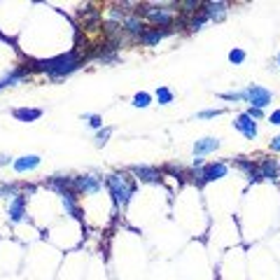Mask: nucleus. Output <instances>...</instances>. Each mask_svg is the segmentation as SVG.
<instances>
[{"instance_id": "1a4fd4ad", "label": "nucleus", "mask_w": 280, "mask_h": 280, "mask_svg": "<svg viewBox=\"0 0 280 280\" xmlns=\"http://www.w3.org/2000/svg\"><path fill=\"white\" fill-rule=\"evenodd\" d=\"M131 173L138 177L140 182H161L163 173L154 166H131Z\"/></svg>"}, {"instance_id": "7ed1b4c3", "label": "nucleus", "mask_w": 280, "mask_h": 280, "mask_svg": "<svg viewBox=\"0 0 280 280\" xmlns=\"http://www.w3.org/2000/svg\"><path fill=\"white\" fill-rule=\"evenodd\" d=\"M138 17H145L147 21H152L157 28H173L175 19H173V12L163 5H138L136 10Z\"/></svg>"}, {"instance_id": "f257e3e1", "label": "nucleus", "mask_w": 280, "mask_h": 280, "mask_svg": "<svg viewBox=\"0 0 280 280\" xmlns=\"http://www.w3.org/2000/svg\"><path fill=\"white\" fill-rule=\"evenodd\" d=\"M87 58L82 56L77 49H70L66 54H58L54 58H47V61H37L35 63V70H42L47 72L52 80H63V77H68L72 72H77L82 68V63H84Z\"/></svg>"}, {"instance_id": "2f4dec72", "label": "nucleus", "mask_w": 280, "mask_h": 280, "mask_svg": "<svg viewBox=\"0 0 280 280\" xmlns=\"http://www.w3.org/2000/svg\"><path fill=\"white\" fill-rule=\"evenodd\" d=\"M271 152H280V133L271 140Z\"/></svg>"}, {"instance_id": "4be33fe9", "label": "nucleus", "mask_w": 280, "mask_h": 280, "mask_svg": "<svg viewBox=\"0 0 280 280\" xmlns=\"http://www.w3.org/2000/svg\"><path fill=\"white\" fill-rule=\"evenodd\" d=\"M157 101L161 105L173 103V93H171V89H168V87H159V89H157Z\"/></svg>"}, {"instance_id": "9b49d317", "label": "nucleus", "mask_w": 280, "mask_h": 280, "mask_svg": "<svg viewBox=\"0 0 280 280\" xmlns=\"http://www.w3.org/2000/svg\"><path fill=\"white\" fill-rule=\"evenodd\" d=\"M231 163L238 171H243V173L247 175L250 182H259V180H262V177H259V171H257V163L252 161V159H243V157H241V159H233Z\"/></svg>"}, {"instance_id": "5701e85b", "label": "nucleus", "mask_w": 280, "mask_h": 280, "mask_svg": "<svg viewBox=\"0 0 280 280\" xmlns=\"http://www.w3.org/2000/svg\"><path fill=\"white\" fill-rule=\"evenodd\" d=\"M17 194H19V185H14V182L0 185V196H17Z\"/></svg>"}, {"instance_id": "aec40b11", "label": "nucleus", "mask_w": 280, "mask_h": 280, "mask_svg": "<svg viewBox=\"0 0 280 280\" xmlns=\"http://www.w3.org/2000/svg\"><path fill=\"white\" fill-rule=\"evenodd\" d=\"M206 21H210V19H208V12L203 10V5H201V7L196 10V14L192 17V21H189V28H192V31H198V28H201V26H203Z\"/></svg>"}, {"instance_id": "7c9ffc66", "label": "nucleus", "mask_w": 280, "mask_h": 280, "mask_svg": "<svg viewBox=\"0 0 280 280\" xmlns=\"http://www.w3.org/2000/svg\"><path fill=\"white\" fill-rule=\"evenodd\" d=\"M268 124H273V126H280V110L271 112V117H268Z\"/></svg>"}, {"instance_id": "72a5a7b5", "label": "nucleus", "mask_w": 280, "mask_h": 280, "mask_svg": "<svg viewBox=\"0 0 280 280\" xmlns=\"http://www.w3.org/2000/svg\"><path fill=\"white\" fill-rule=\"evenodd\" d=\"M278 66H280V54H278Z\"/></svg>"}, {"instance_id": "f704fd0d", "label": "nucleus", "mask_w": 280, "mask_h": 280, "mask_svg": "<svg viewBox=\"0 0 280 280\" xmlns=\"http://www.w3.org/2000/svg\"><path fill=\"white\" fill-rule=\"evenodd\" d=\"M0 89H2V82H0Z\"/></svg>"}, {"instance_id": "9d476101", "label": "nucleus", "mask_w": 280, "mask_h": 280, "mask_svg": "<svg viewBox=\"0 0 280 280\" xmlns=\"http://www.w3.org/2000/svg\"><path fill=\"white\" fill-rule=\"evenodd\" d=\"M233 126L238 128V131H241V133H243V136H245L247 140H255V138H257V133H259V131H257V122L252 119V117H247L245 112H243V115L236 117Z\"/></svg>"}, {"instance_id": "a878e982", "label": "nucleus", "mask_w": 280, "mask_h": 280, "mask_svg": "<svg viewBox=\"0 0 280 280\" xmlns=\"http://www.w3.org/2000/svg\"><path fill=\"white\" fill-rule=\"evenodd\" d=\"M220 98H224V101H247V93H245V91H231V93H220Z\"/></svg>"}, {"instance_id": "0eeeda50", "label": "nucleus", "mask_w": 280, "mask_h": 280, "mask_svg": "<svg viewBox=\"0 0 280 280\" xmlns=\"http://www.w3.org/2000/svg\"><path fill=\"white\" fill-rule=\"evenodd\" d=\"M257 171H259V177H262V180L276 182L280 177V163H278V159L266 157V159H259V161H257Z\"/></svg>"}, {"instance_id": "39448f33", "label": "nucleus", "mask_w": 280, "mask_h": 280, "mask_svg": "<svg viewBox=\"0 0 280 280\" xmlns=\"http://www.w3.org/2000/svg\"><path fill=\"white\" fill-rule=\"evenodd\" d=\"M227 171H229V166H227L224 161H215V163L201 166V180H198V187H203L206 182H215V180L224 177Z\"/></svg>"}, {"instance_id": "b1692460", "label": "nucleus", "mask_w": 280, "mask_h": 280, "mask_svg": "<svg viewBox=\"0 0 280 280\" xmlns=\"http://www.w3.org/2000/svg\"><path fill=\"white\" fill-rule=\"evenodd\" d=\"M150 103H152V96H150V93L140 91V93H136V96H133V105H136V107H147Z\"/></svg>"}, {"instance_id": "ddd939ff", "label": "nucleus", "mask_w": 280, "mask_h": 280, "mask_svg": "<svg viewBox=\"0 0 280 280\" xmlns=\"http://www.w3.org/2000/svg\"><path fill=\"white\" fill-rule=\"evenodd\" d=\"M203 10L208 12V19L210 21H224V19H227V2H220V0H217V2H206V5H203Z\"/></svg>"}, {"instance_id": "6e6552de", "label": "nucleus", "mask_w": 280, "mask_h": 280, "mask_svg": "<svg viewBox=\"0 0 280 280\" xmlns=\"http://www.w3.org/2000/svg\"><path fill=\"white\" fill-rule=\"evenodd\" d=\"M175 28H157V26H150V28H145L142 31V35H140V45L145 47H152V45H159L163 37H168V35L173 33Z\"/></svg>"}, {"instance_id": "473e14b6", "label": "nucleus", "mask_w": 280, "mask_h": 280, "mask_svg": "<svg viewBox=\"0 0 280 280\" xmlns=\"http://www.w3.org/2000/svg\"><path fill=\"white\" fill-rule=\"evenodd\" d=\"M10 163V157H5V154H0V166H7Z\"/></svg>"}, {"instance_id": "6ab92c4d", "label": "nucleus", "mask_w": 280, "mask_h": 280, "mask_svg": "<svg viewBox=\"0 0 280 280\" xmlns=\"http://www.w3.org/2000/svg\"><path fill=\"white\" fill-rule=\"evenodd\" d=\"M28 75H31V70L28 68H17V70H12V72H7L5 80H0V82H2V87H10V84H17V82L26 80Z\"/></svg>"}, {"instance_id": "a211bd4d", "label": "nucleus", "mask_w": 280, "mask_h": 280, "mask_svg": "<svg viewBox=\"0 0 280 280\" xmlns=\"http://www.w3.org/2000/svg\"><path fill=\"white\" fill-rule=\"evenodd\" d=\"M12 115L17 117L19 122H35V119L42 117V110H37V107H17Z\"/></svg>"}, {"instance_id": "2eb2a0df", "label": "nucleus", "mask_w": 280, "mask_h": 280, "mask_svg": "<svg viewBox=\"0 0 280 280\" xmlns=\"http://www.w3.org/2000/svg\"><path fill=\"white\" fill-rule=\"evenodd\" d=\"M217 147H220V140H217V138H201V140H196V145H194V157L201 159L203 154L215 152Z\"/></svg>"}, {"instance_id": "4468645a", "label": "nucleus", "mask_w": 280, "mask_h": 280, "mask_svg": "<svg viewBox=\"0 0 280 280\" xmlns=\"http://www.w3.org/2000/svg\"><path fill=\"white\" fill-rule=\"evenodd\" d=\"M122 28H124L128 35H133V37H140V35H142V31H145V23L140 21L138 14H131V17H126V19H124Z\"/></svg>"}, {"instance_id": "f03ea898", "label": "nucleus", "mask_w": 280, "mask_h": 280, "mask_svg": "<svg viewBox=\"0 0 280 280\" xmlns=\"http://www.w3.org/2000/svg\"><path fill=\"white\" fill-rule=\"evenodd\" d=\"M105 185L110 189V194L115 198L117 206H126L131 196L136 194V180L128 177L126 173H112L105 177Z\"/></svg>"}, {"instance_id": "f8f14e48", "label": "nucleus", "mask_w": 280, "mask_h": 280, "mask_svg": "<svg viewBox=\"0 0 280 280\" xmlns=\"http://www.w3.org/2000/svg\"><path fill=\"white\" fill-rule=\"evenodd\" d=\"M7 215H10L12 222H21L23 215H26V196L21 194H17V196L12 198L10 208H7Z\"/></svg>"}, {"instance_id": "bb28decb", "label": "nucleus", "mask_w": 280, "mask_h": 280, "mask_svg": "<svg viewBox=\"0 0 280 280\" xmlns=\"http://www.w3.org/2000/svg\"><path fill=\"white\" fill-rule=\"evenodd\" d=\"M229 61L236 63V66H238V63H243V61H245V52H243V49H231V52H229Z\"/></svg>"}, {"instance_id": "f3484780", "label": "nucleus", "mask_w": 280, "mask_h": 280, "mask_svg": "<svg viewBox=\"0 0 280 280\" xmlns=\"http://www.w3.org/2000/svg\"><path fill=\"white\" fill-rule=\"evenodd\" d=\"M61 201H63V206L68 210L72 217H82V210H80V203H77V194L75 192H66V194H61Z\"/></svg>"}, {"instance_id": "412c9836", "label": "nucleus", "mask_w": 280, "mask_h": 280, "mask_svg": "<svg viewBox=\"0 0 280 280\" xmlns=\"http://www.w3.org/2000/svg\"><path fill=\"white\" fill-rule=\"evenodd\" d=\"M163 171H166V173H171L173 177H180V180L189 177V171H185L182 166H175V163H166V166H163Z\"/></svg>"}, {"instance_id": "c85d7f7f", "label": "nucleus", "mask_w": 280, "mask_h": 280, "mask_svg": "<svg viewBox=\"0 0 280 280\" xmlns=\"http://www.w3.org/2000/svg\"><path fill=\"white\" fill-rule=\"evenodd\" d=\"M82 119H89V124H91L93 128L103 126V122H101V117H98V115H82Z\"/></svg>"}, {"instance_id": "393cba45", "label": "nucleus", "mask_w": 280, "mask_h": 280, "mask_svg": "<svg viewBox=\"0 0 280 280\" xmlns=\"http://www.w3.org/2000/svg\"><path fill=\"white\" fill-rule=\"evenodd\" d=\"M112 136V128L110 126H105V128H98V133H96V145L98 147H103L105 142H107V138Z\"/></svg>"}, {"instance_id": "cd10ccee", "label": "nucleus", "mask_w": 280, "mask_h": 280, "mask_svg": "<svg viewBox=\"0 0 280 280\" xmlns=\"http://www.w3.org/2000/svg\"><path fill=\"white\" fill-rule=\"evenodd\" d=\"M224 115V110L222 107H215V110H203V112H198V119H212V117H220Z\"/></svg>"}, {"instance_id": "dca6fc26", "label": "nucleus", "mask_w": 280, "mask_h": 280, "mask_svg": "<svg viewBox=\"0 0 280 280\" xmlns=\"http://www.w3.org/2000/svg\"><path fill=\"white\" fill-rule=\"evenodd\" d=\"M37 166H40V157L37 154H26V157L14 161V171L17 173H26V171H33Z\"/></svg>"}, {"instance_id": "20e7f679", "label": "nucleus", "mask_w": 280, "mask_h": 280, "mask_svg": "<svg viewBox=\"0 0 280 280\" xmlns=\"http://www.w3.org/2000/svg\"><path fill=\"white\" fill-rule=\"evenodd\" d=\"M245 93H247V103H250V107H259V110H264L268 103H271V91L268 89H264V87H259V84H250L247 89H245Z\"/></svg>"}, {"instance_id": "c756f323", "label": "nucleus", "mask_w": 280, "mask_h": 280, "mask_svg": "<svg viewBox=\"0 0 280 280\" xmlns=\"http://www.w3.org/2000/svg\"><path fill=\"white\" fill-rule=\"evenodd\" d=\"M245 115L247 117H252V119H262V117H264V110H259V107H247V110H245Z\"/></svg>"}, {"instance_id": "423d86ee", "label": "nucleus", "mask_w": 280, "mask_h": 280, "mask_svg": "<svg viewBox=\"0 0 280 280\" xmlns=\"http://www.w3.org/2000/svg\"><path fill=\"white\" fill-rule=\"evenodd\" d=\"M72 187H75V194H96L101 189V180L93 175H77L72 177Z\"/></svg>"}]
</instances>
